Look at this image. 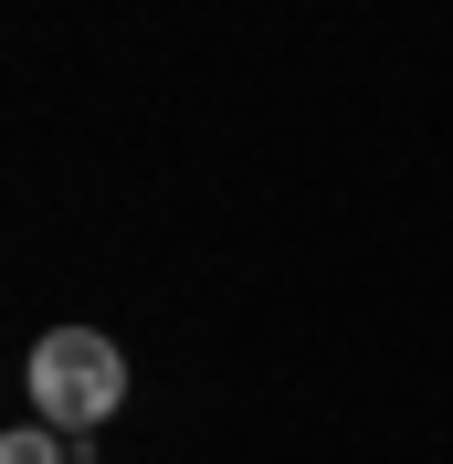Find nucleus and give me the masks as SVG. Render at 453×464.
Masks as SVG:
<instances>
[{
  "label": "nucleus",
  "mask_w": 453,
  "mask_h": 464,
  "mask_svg": "<svg viewBox=\"0 0 453 464\" xmlns=\"http://www.w3.org/2000/svg\"><path fill=\"white\" fill-rule=\"evenodd\" d=\"M116 391H127V359H116V338H95V327H53V338L32 348V411H43L53 433L85 443L116 411Z\"/></svg>",
  "instance_id": "nucleus-1"
},
{
  "label": "nucleus",
  "mask_w": 453,
  "mask_h": 464,
  "mask_svg": "<svg viewBox=\"0 0 453 464\" xmlns=\"http://www.w3.org/2000/svg\"><path fill=\"white\" fill-rule=\"evenodd\" d=\"M0 464H63V433L53 422H22V433L0 443Z\"/></svg>",
  "instance_id": "nucleus-2"
}]
</instances>
